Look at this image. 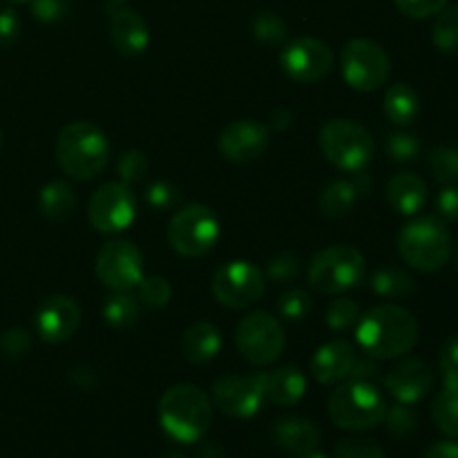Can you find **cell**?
I'll return each instance as SVG.
<instances>
[{
  "instance_id": "6da1fadb",
  "label": "cell",
  "mask_w": 458,
  "mask_h": 458,
  "mask_svg": "<svg viewBox=\"0 0 458 458\" xmlns=\"http://www.w3.org/2000/svg\"><path fill=\"white\" fill-rule=\"evenodd\" d=\"M358 344L376 360L407 356L419 344L420 327L414 313L398 304H378L358 320Z\"/></svg>"
},
{
  "instance_id": "7a4b0ae2",
  "label": "cell",
  "mask_w": 458,
  "mask_h": 458,
  "mask_svg": "<svg viewBox=\"0 0 458 458\" xmlns=\"http://www.w3.org/2000/svg\"><path fill=\"white\" fill-rule=\"evenodd\" d=\"M159 423L177 443L191 445L204 438L213 425V405L204 389L182 383L165 389L159 401Z\"/></svg>"
},
{
  "instance_id": "3957f363",
  "label": "cell",
  "mask_w": 458,
  "mask_h": 458,
  "mask_svg": "<svg viewBox=\"0 0 458 458\" xmlns=\"http://www.w3.org/2000/svg\"><path fill=\"white\" fill-rule=\"evenodd\" d=\"M110 157V141L98 125L74 121L61 130L56 139V159L63 173L88 182L103 173Z\"/></svg>"
},
{
  "instance_id": "277c9868",
  "label": "cell",
  "mask_w": 458,
  "mask_h": 458,
  "mask_svg": "<svg viewBox=\"0 0 458 458\" xmlns=\"http://www.w3.org/2000/svg\"><path fill=\"white\" fill-rule=\"evenodd\" d=\"M398 253L411 268L441 271L452 258V237L438 217H416L398 233Z\"/></svg>"
},
{
  "instance_id": "5b68a950",
  "label": "cell",
  "mask_w": 458,
  "mask_h": 458,
  "mask_svg": "<svg viewBox=\"0 0 458 458\" xmlns=\"http://www.w3.org/2000/svg\"><path fill=\"white\" fill-rule=\"evenodd\" d=\"M387 414V401L376 389L374 383L367 380H349L340 383V387L329 398V416L340 429L349 432H365L378 428Z\"/></svg>"
},
{
  "instance_id": "8992f818",
  "label": "cell",
  "mask_w": 458,
  "mask_h": 458,
  "mask_svg": "<svg viewBox=\"0 0 458 458\" xmlns=\"http://www.w3.org/2000/svg\"><path fill=\"white\" fill-rule=\"evenodd\" d=\"M318 146L329 164L344 173H360L374 159V139L360 123L349 119L327 121L318 134Z\"/></svg>"
},
{
  "instance_id": "52a82bcc",
  "label": "cell",
  "mask_w": 458,
  "mask_h": 458,
  "mask_svg": "<svg viewBox=\"0 0 458 458\" xmlns=\"http://www.w3.org/2000/svg\"><path fill=\"white\" fill-rule=\"evenodd\" d=\"M367 262L353 246L338 244L320 250L309 264V284L322 295L344 293L365 280Z\"/></svg>"
},
{
  "instance_id": "ba28073f",
  "label": "cell",
  "mask_w": 458,
  "mask_h": 458,
  "mask_svg": "<svg viewBox=\"0 0 458 458\" xmlns=\"http://www.w3.org/2000/svg\"><path fill=\"white\" fill-rule=\"evenodd\" d=\"M219 240V219L204 204L183 206L168 224V244L183 258L210 253Z\"/></svg>"
},
{
  "instance_id": "9c48e42d",
  "label": "cell",
  "mask_w": 458,
  "mask_h": 458,
  "mask_svg": "<svg viewBox=\"0 0 458 458\" xmlns=\"http://www.w3.org/2000/svg\"><path fill=\"white\" fill-rule=\"evenodd\" d=\"M235 344L244 360L255 367H267L284 352V327L271 313L253 311L237 325Z\"/></svg>"
},
{
  "instance_id": "30bf717a",
  "label": "cell",
  "mask_w": 458,
  "mask_h": 458,
  "mask_svg": "<svg viewBox=\"0 0 458 458\" xmlns=\"http://www.w3.org/2000/svg\"><path fill=\"white\" fill-rule=\"evenodd\" d=\"M340 67L349 88L358 92H376L392 72L387 52L371 38H353L340 54Z\"/></svg>"
},
{
  "instance_id": "8fae6325",
  "label": "cell",
  "mask_w": 458,
  "mask_h": 458,
  "mask_svg": "<svg viewBox=\"0 0 458 458\" xmlns=\"http://www.w3.org/2000/svg\"><path fill=\"white\" fill-rule=\"evenodd\" d=\"M215 300L228 309H249L264 298V271L253 262L235 259L217 268L210 282Z\"/></svg>"
},
{
  "instance_id": "7c38bea8",
  "label": "cell",
  "mask_w": 458,
  "mask_h": 458,
  "mask_svg": "<svg viewBox=\"0 0 458 458\" xmlns=\"http://www.w3.org/2000/svg\"><path fill=\"white\" fill-rule=\"evenodd\" d=\"M97 277L110 291H132L143 280V255L130 240H112L97 255Z\"/></svg>"
},
{
  "instance_id": "4fadbf2b",
  "label": "cell",
  "mask_w": 458,
  "mask_h": 458,
  "mask_svg": "<svg viewBox=\"0 0 458 458\" xmlns=\"http://www.w3.org/2000/svg\"><path fill=\"white\" fill-rule=\"evenodd\" d=\"M88 217L98 233L114 235L125 231L137 217V199L128 183H103L88 204Z\"/></svg>"
},
{
  "instance_id": "5bb4252c",
  "label": "cell",
  "mask_w": 458,
  "mask_h": 458,
  "mask_svg": "<svg viewBox=\"0 0 458 458\" xmlns=\"http://www.w3.org/2000/svg\"><path fill=\"white\" fill-rule=\"evenodd\" d=\"M280 67L295 83H316L334 70V52L322 40L302 36L280 52Z\"/></svg>"
},
{
  "instance_id": "9a60e30c",
  "label": "cell",
  "mask_w": 458,
  "mask_h": 458,
  "mask_svg": "<svg viewBox=\"0 0 458 458\" xmlns=\"http://www.w3.org/2000/svg\"><path fill=\"white\" fill-rule=\"evenodd\" d=\"M213 403L222 414L233 419H253L264 403L259 374L222 376L213 385Z\"/></svg>"
},
{
  "instance_id": "2e32d148",
  "label": "cell",
  "mask_w": 458,
  "mask_h": 458,
  "mask_svg": "<svg viewBox=\"0 0 458 458\" xmlns=\"http://www.w3.org/2000/svg\"><path fill=\"white\" fill-rule=\"evenodd\" d=\"M271 143V134L264 123L255 119H237L219 134V152L233 164H250L264 157Z\"/></svg>"
},
{
  "instance_id": "e0dca14e",
  "label": "cell",
  "mask_w": 458,
  "mask_h": 458,
  "mask_svg": "<svg viewBox=\"0 0 458 458\" xmlns=\"http://www.w3.org/2000/svg\"><path fill=\"white\" fill-rule=\"evenodd\" d=\"M81 325V307L70 295H52L38 307L34 318L36 334L49 344H61L76 334Z\"/></svg>"
},
{
  "instance_id": "ac0fdd59",
  "label": "cell",
  "mask_w": 458,
  "mask_h": 458,
  "mask_svg": "<svg viewBox=\"0 0 458 458\" xmlns=\"http://www.w3.org/2000/svg\"><path fill=\"white\" fill-rule=\"evenodd\" d=\"M434 385V369L425 360L407 358L389 369L385 376V387L403 405H414L423 401Z\"/></svg>"
},
{
  "instance_id": "d6986e66",
  "label": "cell",
  "mask_w": 458,
  "mask_h": 458,
  "mask_svg": "<svg viewBox=\"0 0 458 458\" xmlns=\"http://www.w3.org/2000/svg\"><path fill=\"white\" fill-rule=\"evenodd\" d=\"M358 352L347 340H331L322 344L311 360L313 378L320 385H340L352 378Z\"/></svg>"
},
{
  "instance_id": "ffe728a7",
  "label": "cell",
  "mask_w": 458,
  "mask_h": 458,
  "mask_svg": "<svg viewBox=\"0 0 458 458\" xmlns=\"http://www.w3.org/2000/svg\"><path fill=\"white\" fill-rule=\"evenodd\" d=\"M110 38L114 47L123 56H139L150 45V31H148L146 21L139 16L134 9L114 4L110 7Z\"/></svg>"
},
{
  "instance_id": "44dd1931",
  "label": "cell",
  "mask_w": 458,
  "mask_h": 458,
  "mask_svg": "<svg viewBox=\"0 0 458 458\" xmlns=\"http://www.w3.org/2000/svg\"><path fill=\"white\" fill-rule=\"evenodd\" d=\"M264 389V401L277 407H293L302 401L307 392V378L295 365L277 367V369L259 374Z\"/></svg>"
},
{
  "instance_id": "7402d4cb",
  "label": "cell",
  "mask_w": 458,
  "mask_h": 458,
  "mask_svg": "<svg viewBox=\"0 0 458 458\" xmlns=\"http://www.w3.org/2000/svg\"><path fill=\"white\" fill-rule=\"evenodd\" d=\"M273 438L277 447L289 454H302V452L316 450L322 441L320 428L302 416H284L273 423Z\"/></svg>"
},
{
  "instance_id": "603a6c76",
  "label": "cell",
  "mask_w": 458,
  "mask_h": 458,
  "mask_svg": "<svg viewBox=\"0 0 458 458\" xmlns=\"http://www.w3.org/2000/svg\"><path fill=\"white\" fill-rule=\"evenodd\" d=\"M387 201L396 213L411 215L420 213L428 201V183L414 173H398L387 183Z\"/></svg>"
},
{
  "instance_id": "cb8c5ba5",
  "label": "cell",
  "mask_w": 458,
  "mask_h": 458,
  "mask_svg": "<svg viewBox=\"0 0 458 458\" xmlns=\"http://www.w3.org/2000/svg\"><path fill=\"white\" fill-rule=\"evenodd\" d=\"M222 352V334L215 325L201 320L188 327L182 338V353L192 365H208Z\"/></svg>"
},
{
  "instance_id": "d4e9b609",
  "label": "cell",
  "mask_w": 458,
  "mask_h": 458,
  "mask_svg": "<svg viewBox=\"0 0 458 458\" xmlns=\"http://www.w3.org/2000/svg\"><path fill=\"white\" fill-rule=\"evenodd\" d=\"M38 206L45 219L56 224L65 222V219L72 217V213L76 210L74 188L67 182H63V179L45 183L43 191H40L38 195Z\"/></svg>"
},
{
  "instance_id": "484cf974",
  "label": "cell",
  "mask_w": 458,
  "mask_h": 458,
  "mask_svg": "<svg viewBox=\"0 0 458 458\" xmlns=\"http://www.w3.org/2000/svg\"><path fill=\"white\" fill-rule=\"evenodd\" d=\"M420 98L414 88L407 83H396L385 94V114L396 128H407L419 119Z\"/></svg>"
},
{
  "instance_id": "4316f807",
  "label": "cell",
  "mask_w": 458,
  "mask_h": 458,
  "mask_svg": "<svg viewBox=\"0 0 458 458\" xmlns=\"http://www.w3.org/2000/svg\"><path fill=\"white\" fill-rule=\"evenodd\" d=\"M358 201V192L352 182L347 179H334L322 188L320 197H318V206H320L322 215L329 219L347 217L353 210Z\"/></svg>"
},
{
  "instance_id": "83f0119b",
  "label": "cell",
  "mask_w": 458,
  "mask_h": 458,
  "mask_svg": "<svg viewBox=\"0 0 458 458\" xmlns=\"http://www.w3.org/2000/svg\"><path fill=\"white\" fill-rule=\"evenodd\" d=\"M371 291L380 298H389V300H403L414 295L416 291V282L414 277L407 276L405 271L394 267H383L371 276L369 282Z\"/></svg>"
},
{
  "instance_id": "f1b7e54d",
  "label": "cell",
  "mask_w": 458,
  "mask_h": 458,
  "mask_svg": "<svg viewBox=\"0 0 458 458\" xmlns=\"http://www.w3.org/2000/svg\"><path fill=\"white\" fill-rule=\"evenodd\" d=\"M139 298L130 291H112L103 304V320L112 329H128L139 320Z\"/></svg>"
},
{
  "instance_id": "f546056e",
  "label": "cell",
  "mask_w": 458,
  "mask_h": 458,
  "mask_svg": "<svg viewBox=\"0 0 458 458\" xmlns=\"http://www.w3.org/2000/svg\"><path fill=\"white\" fill-rule=\"evenodd\" d=\"M432 43L443 54H458V4L437 13L432 27Z\"/></svg>"
},
{
  "instance_id": "4dcf8cb0",
  "label": "cell",
  "mask_w": 458,
  "mask_h": 458,
  "mask_svg": "<svg viewBox=\"0 0 458 458\" xmlns=\"http://www.w3.org/2000/svg\"><path fill=\"white\" fill-rule=\"evenodd\" d=\"M432 419L445 437L458 441V392L443 389L432 405Z\"/></svg>"
},
{
  "instance_id": "1f68e13d",
  "label": "cell",
  "mask_w": 458,
  "mask_h": 458,
  "mask_svg": "<svg viewBox=\"0 0 458 458\" xmlns=\"http://www.w3.org/2000/svg\"><path fill=\"white\" fill-rule=\"evenodd\" d=\"M429 173L443 186H458V150L447 146H438L429 152Z\"/></svg>"
},
{
  "instance_id": "d6a6232c",
  "label": "cell",
  "mask_w": 458,
  "mask_h": 458,
  "mask_svg": "<svg viewBox=\"0 0 458 458\" xmlns=\"http://www.w3.org/2000/svg\"><path fill=\"white\" fill-rule=\"evenodd\" d=\"M253 34L264 45H282L289 36V27L276 12H259L253 18Z\"/></svg>"
},
{
  "instance_id": "836d02e7",
  "label": "cell",
  "mask_w": 458,
  "mask_h": 458,
  "mask_svg": "<svg viewBox=\"0 0 458 458\" xmlns=\"http://www.w3.org/2000/svg\"><path fill=\"white\" fill-rule=\"evenodd\" d=\"M137 289L139 302L150 309H164L170 302V298H173V286H170V282L164 276L143 277Z\"/></svg>"
},
{
  "instance_id": "e575fe53",
  "label": "cell",
  "mask_w": 458,
  "mask_h": 458,
  "mask_svg": "<svg viewBox=\"0 0 458 458\" xmlns=\"http://www.w3.org/2000/svg\"><path fill=\"white\" fill-rule=\"evenodd\" d=\"M300 271H302V259L291 250H282L267 262V277L273 282H280V284L298 280Z\"/></svg>"
},
{
  "instance_id": "d590c367",
  "label": "cell",
  "mask_w": 458,
  "mask_h": 458,
  "mask_svg": "<svg viewBox=\"0 0 458 458\" xmlns=\"http://www.w3.org/2000/svg\"><path fill=\"white\" fill-rule=\"evenodd\" d=\"M385 150H387L389 159L396 161V164H411V161L419 159L420 141L411 132H394L385 141Z\"/></svg>"
},
{
  "instance_id": "8d00e7d4",
  "label": "cell",
  "mask_w": 458,
  "mask_h": 458,
  "mask_svg": "<svg viewBox=\"0 0 458 458\" xmlns=\"http://www.w3.org/2000/svg\"><path fill=\"white\" fill-rule=\"evenodd\" d=\"M311 295L304 289H289L280 295L277 300V311L284 320L289 322H300L311 313Z\"/></svg>"
},
{
  "instance_id": "74e56055",
  "label": "cell",
  "mask_w": 458,
  "mask_h": 458,
  "mask_svg": "<svg viewBox=\"0 0 458 458\" xmlns=\"http://www.w3.org/2000/svg\"><path fill=\"white\" fill-rule=\"evenodd\" d=\"M360 320V309L352 298H335L327 309V325L334 331H347Z\"/></svg>"
},
{
  "instance_id": "f35d334b",
  "label": "cell",
  "mask_w": 458,
  "mask_h": 458,
  "mask_svg": "<svg viewBox=\"0 0 458 458\" xmlns=\"http://www.w3.org/2000/svg\"><path fill=\"white\" fill-rule=\"evenodd\" d=\"M383 423H387V429L392 437L407 438L419 428V416H416V411L410 405L398 403V405L387 407V414H385Z\"/></svg>"
},
{
  "instance_id": "ab89813d",
  "label": "cell",
  "mask_w": 458,
  "mask_h": 458,
  "mask_svg": "<svg viewBox=\"0 0 458 458\" xmlns=\"http://www.w3.org/2000/svg\"><path fill=\"white\" fill-rule=\"evenodd\" d=\"M182 197L183 195L182 191H179V186H174V183L170 182H164V179L152 182L146 191L148 206H150L152 210H159V213L179 208V206H182Z\"/></svg>"
},
{
  "instance_id": "60d3db41",
  "label": "cell",
  "mask_w": 458,
  "mask_h": 458,
  "mask_svg": "<svg viewBox=\"0 0 458 458\" xmlns=\"http://www.w3.org/2000/svg\"><path fill=\"white\" fill-rule=\"evenodd\" d=\"M335 458H387L383 445L374 438L349 437L335 445Z\"/></svg>"
},
{
  "instance_id": "b9f144b4",
  "label": "cell",
  "mask_w": 458,
  "mask_h": 458,
  "mask_svg": "<svg viewBox=\"0 0 458 458\" xmlns=\"http://www.w3.org/2000/svg\"><path fill=\"white\" fill-rule=\"evenodd\" d=\"M31 331L22 329V327H13V329H7L3 335H0V353L9 360H21L27 353L31 352Z\"/></svg>"
},
{
  "instance_id": "7bdbcfd3",
  "label": "cell",
  "mask_w": 458,
  "mask_h": 458,
  "mask_svg": "<svg viewBox=\"0 0 458 458\" xmlns=\"http://www.w3.org/2000/svg\"><path fill=\"white\" fill-rule=\"evenodd\" d=\"M438 367L443 374V389L458 392V334L447 338L441 347Z\"/></svg>"
},
{
  "instance_id": "ee69618b",
  "label": "cell",
  "mask_w": 458,
  "mask_h": 458,
  "mask_svg": "<svg viewBox=\"0 0 458 458\" xmlns=\"http://www.w3.org/2000/svg\"><path fill=\"white\" fill-rule=\"evenodd\" d=\"M116 173H119L121 182L132 186L139 183L148 174V157L141 150H128L119 157V164H116Z\"/></svg>"
},
{
  "instance_id": "f6af8a7d",
  "label": "cell",
  "mask_w": 458,
  "mask_h": 458,
  "mask_svg": "<svg viewBox=\"0 0 458 458\" xmlns=\"http://www.w3.org/2000/svg\"><path fill=\"white\" fill-rule=\"evenodd\" d=\"M396 7L401 9V13H405L407 18H414V21H425V18L437 16L438 12L447 7L450 0H394Z\"/></svg>"
},
{
  "instance_id": "bcb514c9",
  "label": "cell",
  "mask_w": 458,
  "mask_h": 458,
  "mask_svg": "<svg viewBox=\"0 0 458 458\" xmlns=\"http://www.w3.org/2000/svg\"><path fill=\"white\" fill-rule=\"evenodd\" d=\"M30 9L36 21L47 22V25L61 22L67 16L65 0H30Z\"/></svg>"
},
{
  "instance_id": "7dc6e473",
  "label": "cell",
  "mask_w": 458,
  "mask_h": 458,
  "mask_svg": "<svg viewBox=\"0 0 458 458\" xmlns=\"http://www.w3.org/2000/svg\"><path fill=\"white\" fill-rule=\"evenodd\" d=\"M22 21L13 9H3L0 12V47H12L21 38Z\"/></svg>"
},
{
  "instance_id": "c3c4849f",
  "label": "cell",
  "mask_w": 458,
  "mask_h": 458,
  "mask_svg": "<svg viewBox=\"0 0 458 458\" xmlns=\"http://www.w3.org/2000/svg\"><path fill=\"white\" fill-rule=\"evenodd\" d=\"M437 213L447 222H458V186H445L438 192Z\"/></svg>"
},
{
  "instance_id": "681fc988",
  "label": "cell",
  "mask_w": 458,
  "mask_h": 458,
  "mask_svg": "<svg viewBox=\"0 0 458 458\" xmlns=\"http://www.w3.org/2000/svg\"><path fill=\"white\" fill-rule=\"evenodd\" d=\"M378 362H376V358L371 356H365V358H356V365H353V371H352V380H367V383H371V380L378 376Z\"/></svg>"
},
{
  "instance_id": "f907efd6",
  "label": "cell",
  "mask_w": 458,
  "mask_h": 458,
  "mask_svg": "<svg viewBox=\"0 0 458 458\" xmlns=\"http://www.w3.org/2000/svg\"><path fill=\"white\" fill-rule=\"evenodd\" d=\"M70 380L79 389H92L94 385H97V376H94V371L88 369V367H74V369L70 371Z\"/></svg>"
},
{
  "instance_id": "816d5d0a",
  "label": "cell",
  "mask_w": 458,
  "mask_h": 458,
  "mask_svg": "<svg viewBox=\"0 0 458 458\" xmlns=\"http://www.w3.org/2000/svg\"><path fill=\"white\" fill-rule=\"evenodd\" d=\"M425 458H458V443L452 438V441H441L434 443L428 450Z\"/></svg>"
},
{
  "instance_id": "f5cc1de1",
  "label": "cell",
  "mask_w": 458,
  "mask_h": 458,
  "mask_svg": "<svg viewBox=\"0 0 458 458\" xmlns=\"http://www.w3.org/2000/svg\"><path fill=\"white\" fill-rule=\"evenodd\" d=\"M352 183H353V188H356L358 195H369L371 188H374V179H371L365 170L356 173V177H353Z\"/></svg>"
},
{
  "instance_id": "db71d44e",
  "label": "cell",
  "mask_w": 458,
  "mask_h": 458,
  "mask_svg": "<svg viewBox=\"0 0 458 458\" xmlns=\"http://www.w3.org/2000/svg\"><path fill=\"white\" fill-rule=\"evenodd\" d=\"M291 123V112L286 110V107H282V110H276L271 114V128L276 130H286Z\"/></svg>"
},
{
  "instance_id": "11a10c76",
  "label": "cell",
  "mask_w": 458,
  "mask_h": 458,
  "mask_svg": "<svg viewBox=\"0 0 458 458\" xmlns=\"http://www.w3.org/2000/svg\"><path fill=\"white\" fill-rule=\"evenodd\" d=\"M199 458H224V450L217 443H208L199 450Z\"/></svg>"
},
{
  "instance_id": "9f6ffc18",
  "label": "cell",
  "mask_w": 458,
  "mask_h": 458,
  "mask_svg": "<svg viewBox=\"0 0 458 458\" xmlns=\"http://www.w3.org/2000/svg\"><path fill=\"white\" fill-rule=\"evenodd\" d=\"M295 458H329L325 454V452H320L316 447V450H309V452H302V454H298Z\"/></svg>"
},
{
  "instance_id": "6f0895ef",
  "label": "cell",
  "mask_w": 458,
  "mask_h": 458,
  "mask_svg": "<svg viewBox=\"0 0 458 458\" xmlns=\"http://www.w3.org/2000/svg\"><path fill=\"white\" fill-rule=\"evenodd\" d=\"M159 458H186V456L179 454V452H165V454H161Z\"/></svg>"
},
{
  "instance_id": "680465c9",
  "label": "cell",
  "mask_w": 458,
  "mask_h": 458,
  "mask_svg": "<svg viewBox=\"0 0 458 458\" xmlns=\"http://www.w3.org/2000/svg\"><path fill=\"white\" fill-rule=\"evenodd\" d=\"M7 3H25V0H7Z\"/></svg>"
},
{
  "instance_id": "91938a15",
  "label": "cell",
  "mask_w": 458,
  "mask_h": 458,
  "mask_svg": "<svg viewBox=\"0 0 458 458\" xmlns=\"http://www.w3.org/2000/svg\"><path fill=\"white\" fill-rule=\"evenodd\" d=\"M112 3H128V0H112Z\"/></svg>"
},
{
  "instance_id": "94428289",
  "label": "cell",
  "mask_w": 458,
  "mask_h": 458,
  "mask_svg": "<svg viewBox=\"0 0 458 458\" xmlns=\"http://www.w3.org/2000/svg\"><path fill=\"white\" fill-rule=\"evenodd\" d=\"M456 267H458V244H456Z\"/></svg>"
},
{
  "instance_id": "6125c7cd",
  "label": "cell",
  "mask_w": 458,
  "mask_h": 458,
  "mask_svg": "<svg viewBox=\"0 0 458 458\" xmlns=\"http://www.w3.org/2000/svg\"><path fill=\"white\" fill-rule=\"evenodd\" d=\"M0 148H3V134H0Z\"/></svg>"
}]
</instances>
